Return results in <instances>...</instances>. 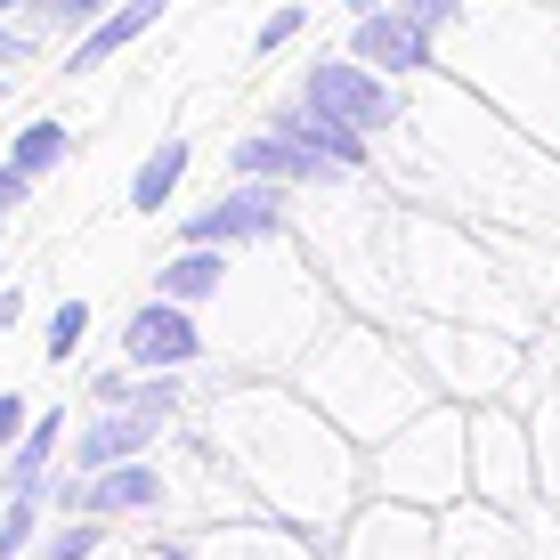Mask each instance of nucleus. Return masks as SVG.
<instances>
[{
    "mask_svg": "<svg viewBox=\"0 0 560 560\" xmlns=\"http://www.w3.org/2000/svg\"><path fill=\"white\" fill-rule=\"evenodd\" d=\"M301 25H308V9H277V16L260 25V49H284V42H293Z\"/></svg>",
    "mask_w": 560,
    "mask_h": 560,
    "instance_id": "nucleus-25",
    "label": "nucleus"
},
{
    "mask_svg": "<svg viewBox=\"0 0 560 560\" xmlns=\"http://www.w3.org/2000/svg\"><path fill=\"white\" fill-rule=\"evenodd\" d=\"M317 334H325V293L293 260L236 268L220 284V334H211L220 374H293L317 350Z\"/></svg>",
    "mask_w": 560,
    "mask_h": 560,
    "instance_id": "nucleus-3",
    "label": "nucleus"
},
{
    "mask_svg": "<svg viewBox=\"0 0 560 560\" xmlns=\"http://www.w3.org/2000/svg\"><path fill=\"white\" fill-rule=\"evenodd\" d=\"M106 560H179L171 536H154V545H106Z\"/></svg>",
    "mask_w": 560,
    "mask_h": 560,
    "instance_id": "nucleus-27",
    "label": "nucleus"
},
{
    "mask_svg": "<svg viewBox=\"0 0 560 560\" xmlns=\"http://www.w3.org/2000/svg\"><path fill=\"white\" fill-rule=\"evenodd\" d=\"M66 439H73V422L66 415H33V431L9 447V463H0V495H49V479H57V455H66Z\"/></svg>",
    "mask_w": 560,
    "mask_h": 560,
    "instance_id": "nucleus-15",
    "label": "nucleus"
},
{
    "mask_svg": "<svg viewBox=\"0 0 560 560\" xmlns=\"http://www.w3.org/2000/svg\"><path fill=\"white\" fill-rule=\"evenodd\" d=\"M301 114H317V122H341V130H358V139H374V130H390L398 122V90L382 82L374 66H350V57H325V66H308V82H301Z\"/></svg>",
    "mask_w": 560,
    "mask_h": 560,
    "instance_id": "nucleus-7",
    "label": "nucleus"
},
{
    "mask_svg": "<svg viewBox=\"0 0 560 560\" xmlns=\"http://www.w3.org/2000/svg\"><path fill=\"white\" fill-rule=\"evenodd\" d=\"M334 552L341 560H439V512L365 495V504L334 528Z\"/></svg>",
    "mask_w": 560,
    "mask_h": 560,
    "instance_id": "nucleus-11",
    "label": "nucleus"
},
{
    "mask_svg": "<svg viewBox=\"0 0 560 560\" xmlns=\"http://www.w3.org/2000/svg\"><path fill=\"white\" fill-rule=\"evenodd\" d=\"M179 560H325V536L317 528H293L277 512H228L211 528H187L171 536Z\"/></svg>",
    "mask_w": 560,
    "mask_h": 560,
    "instance_id": "nucleus-8",
    "label": "nucleus"
},
{
    "mask_svg": "<svg viewBox=\"0 0 560 560\" xmlns=\"http://www.w3.org/2000/svg\"><path fill=\"white\" fill-rule=\"evenodd\" d=\"M33 431V398H16V390H0V455L16 447V439Z\"/></svg>",
    "mask_w": 560,
    "mask_h": 560,
    "instance_id": "nucleus-24",
    "label": "nucleus"
},
{
    "mask_svg": "<svg viewBox=\"0 0 560 560\" xmlns=\"http://www.w3.org/2000/svg\"><path fill=\"white\" fill-rule=\"evenodd\" d=\"M228 171H236V179H277V187H341V179H358V171H341L334 154H317L301 130H284V122L260 130V139H236Z\"/></svg>",
    "mask_w": 560,
    "mask_h": 560,
    "instance_id": "nucleus-12",
    "label": "nucleus"
},
{
    "mask_svg": "<svg viewBox=\"0 0 560 560\" xmlns=\"http://www.w3.org/2000/svg\"><path fill=\"white\" fill-rule=\"evenodd\" d=\"M33 196V171H16V163H0V220H9L16 203Z\"/></svg>",
    "mask_w": 560,
    "mask_h": 560,
    "instance_id": "nucleus-26",
    "label": "nucleus"
},
{
    "mask_svg": "<svg viewBox=\"0 0 560 560\" xmlns=\"http://www.w3.org/2000/svg\"><path fill=\"white\" fill-rule=\"evenodd\" d=\"M114 545V520H90V512H66L57 528H42V560H106Z\"/></svg>",
    "mask_w": 560,
    "mask_h": 560,
    "instance_id": "nucleus-19",
    "label": "nucleus"
},
{
    "mask_svg": "<svg viewBox=\"0 0 560 560\" xmlns=\"http://www.w3.org/2000/svg\"><path fill=\"white\" fill-rule=\"evenodd\" d=\"M228 277H236V268H228V244H179V253L154 268V293L203 308V301H220V284H228Z\"/></svg>",
    "mask_w": 560,
    "mask_h": 560,
    "instance_id": "nucleus-16",
    "label": "nucleus"
},
{
    "mask_svg": "<svg viewBox=\"0 0 560 560\" xmlns=\"http://www.w3.org/2000/svg\"><path fill=\"white\" fill-rule=\"evenodd\" d=\"M66 154H73V130L66 122H25V130H16V147H9V163L33 171V179H49Z\"/></svg>",
    "mask_w": 560,
    "mask_h": 560,
    "instance_id": "nucleus-20",
    "label": "nucleus"
},
{
    "mask_svg": "<svg viewBox=\"0 0 560 560\" xmlns=\"http://www.w3.org/2000/svg\"><path fill=\"white\" fill-rule=\"evenodd\" d=\"M439 560H528V552H520L512 512H495V504H479V495H463L455 512H439Z\"/></svg>",
    "mask_w": 560,
    "mask_h": 560,
    "instance_id": "nucleus-14",
    "label": "nucleus"
},
{
    "mask_svg": "<svg viewBox=\"0 0 560 560\" xmlns=\"http://www.w3.org/2000/svg\"><path fill=\"white\" fill-rule=\"evenodd\" d=\"M284 228H293V187L277 179H236L220 187V203H203L196 220L179 228V244H284Z\"/></svg>",
    "mask_w": 560,
    "mask_h": 560,
    "instance_id": "nucleus-9",
    "label": "nucleus"
},
{
    "mask_svg": "<svg viewBox=\"0 0 560 560\" xmlns=\"http://www.w3.org/2000/svg\"><path fill=\"white\" fill-rule=\"evenodd\" d=\"M536 488L560 504V398L545 407V422H536Z\"/></svg>",
    "mask_w": 560,
    "mask_h": 560,
    "instance_id": "nucleus-23",
    "label": "nucleus"
},
{
    "mask_svg": "<svg viewBox=\"0 0 560 560\" xmlns=\"http://www.w3.org/2000/svg\"><path fill=\"white\" fill-rule=\"evenodd\" d=\"M196 431L236 471L253 512L334 536L365 504V447L293 374H220V390L196 407Z\"/></svg>",
    "mask_w": 560,
    "mask_h": 560,
    "instance_id": "nucleus-1",
    "label": "nucleus"
},
{
    "mask_svg": "<svg viewBox=\"0 0 560 560\" xmlns=\"http://www.w3.org/2000/svg\"><path fill=\"white\" fill-rule=\"evenodd\" d=\"M471 495L495 512H520L536 495V439L520 431V415L479 407L471 415Z\"/></svg>",
    "mask_w": 560,
    "mask_h": 560,
    "instance_id": "nucleus-6",
    "label": "nucleus"
},
{
    "mask_svg": "<svg viewBox=\"0 0 560 560\" xmlns=\"http://www.w3.org/2000/svg\"><path fill=\"white\" fill-rule=\"evenodd\" d=\"M365 495L455 512L463 495H471V415H463L455 398H431L415 422H398L390 439H374V447H365Z\"/></svg>",
    "mask_w": 560,
    "mask_h": 560,
    "instance_id": "nucleus-4",
    "label": "nucleus"
},
{
    "mask_svg": "<svg viewBox=\"0 0 560 560\" xmlns=\"http://www.w3.org/2000/svg\"><path fill=\"white\" fill-rule=\"evenodd\" d=\"M293 382L308 398H317L325 415L341 422V431L358 439V447H374V439H390L398 422H415L431 407V374H422L415 341H398L382 317H358V325H325L317 350L293 365Z\"/></svg>",
    "mask_w": 560,
    "mask_h": 560,
    "instance_id": "nucleus-2",
    "label": "nucleus"
},
{
    "mask_svg": "<svg viewBox=\"0 0 560 560\" xmlns=\"http://www.w3.org/2000/svg\"><path fill=\"white\" fill-rule=\"evenodd\" d=\"M431 33L439 25H422L415 9L358 16V25H350V57H358V66H374V73H422V66H431Z\"/></svg>",
    "mask_w": 560,
    "mask_h": 560,
    "instance_id": "nucleus-13",
    "label": "nucleus"
},
{
    "mask_svg": "<svg viewBox=\"0 0 560 560\" xmlns=\"http://www.w3.org/2000/svg\"><path fill=\"white\" fill-rule=\"evenodd\" d=\"M415 358H422V374H431V390L439 398H495L512 382V334H471V325H455V317H431V325H415Z\"/></svg>",
    "mask_w": 560,
    "mask_h": 560,
    "instance_id": "nucleus-5",
    "label": "nucleus"
},
{
    "mask_svg": "<svg viewBox=\"0 0 560 560\" xmlns=\"http://www.w3.org/2000/svg\"><path fill=\"white\" fill-rule=\"evenodd\" d=\"M163 9H171V0H122V9H106L98 25L82 33V49H73V73H98L114 49H130L147 25H163Z\"/></svg>",
    "mask_w": 560,
    "mask_h": 560,
    "instance_id": "nucleus-17",
    "label": "nucleus"
},
{
    "mask_svg": "<svg viewBox=\"0 0 560 560\" xmlns=\"http://www.w3.org/2000/svg\"><path fill=\"white\" fill-rule=\"evenodd\" d=\"M49 495H0V560H25L33 536H42Z\"/></svg>",
    "mask_w": 560,
    "mask_h": 560,
    "instance_id": "nucleus-21",
    "label": "nucleus"
},
{
    "mask_svg": "<svg viewBox=\"0 0 560 560\" xmlns=\"http://www.w3.org/2000/svg\"><path fill=\"white\" fill-rule=\"evenodd\" d=\"M82 334H90V301H57V308H49V334H42V350H49V365L82 358Z\"/></svg>",
    "mask_w": 560,
    "mask_h": 560,
    "instance_id": "nucleus-22",
    "label": "nucleus"
},
{
    "mask_svg": "<svg viewBox=\"0 0 560 560\" xmlns=\"http://www.w3.org/2000/svg\"><path fill=\"white\" fill-rule=\"evenodd\" d=\"M179 179H187V139H163L139 163V179H130V211H147V220H154V211L179 196Z\"/></svg>",
    "mask_w": 560,
    "mask_h": 560,
    "instance_id": "nucleus-18",
    "label": "nucleus"
},
{
    "mask_svg": "<svg viewBox=\"0 0 560 560\" xmlns=\"http://www.w3.org/2000/svg\"><path fill=\"white\" fill-rule=\"evenodd\" d=\"M211 358V334L196 325V308L187 301H139L122 317V365H139V374H196Z\"/></svg>",
    "mask_w": 560,
    "mask_h": 560,
    "instance_id": "nucleus-10",
    "label": "nucleus"
}]
</instances>
